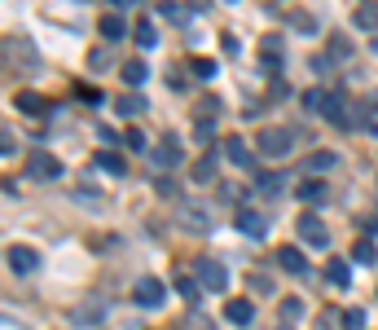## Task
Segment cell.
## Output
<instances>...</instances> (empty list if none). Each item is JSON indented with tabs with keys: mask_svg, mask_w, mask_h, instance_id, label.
<instances>
[{
	"mask_svg": "<svg viewBox=\"0 0 378 330\" xmlns=\"http://www.w3.org/2000/svg\"><path fill=\"white\" fill-rule=\"evenodd\" d=\"M194 277L203 282V291H224V286H229L224 264H220V260H211V256H198V260H194Z\"/></svg>",
	"mask_w": 378,
	"mask_h": 330,
	"instance_id": "6da1fadb",
	"label": "cell"
},
{
	"mask_svg": "<svg viewBox=\"0 0 378 330\" xmlns=\"http://www.w3.org/2000/svg\"><path fill=\"white\" fill-rule=\"evenodd\" d=\"M290 145H295V132L290 128H264V132H259V154H264V159L290 154Z\"/></svg>",
	"mask_w": 378,
	"mask_h": 330,
	"instance_id": "7a4b0ae2",
	"label": "cell"
},
{
	"mask_svg": "<svg viewBox=\"0 0 378 330\" xmlns=\"http://www.w3.org/2000/svg\"><path fill=\"white\" fill-rule=\"evenodd\" d=\"M180 159H185V145H180V137H163L158 145H154V168H163V172H172V168H180Z\"/></svg>",
	"mask_w": 378,
	"mask_h": 330,
	"instance_id": "3957f363",
	"label": "cell"
},
{
	"mask_svg": "<svg viewBox=\"0 0 378 330\" xmlns=\"http://www.w3.org/2000/svg\"><path fill=\"white\" fill-rule=\"evenodd\" d=\"M295 234H299L308 246H325V242H330V229H325V220H321V216H312V211L295 220Z\"/></svg>",
	"mask_w": 378,
	"mask_h": 330,
	"instance_id": "277c9868",
	"label": "cell"
},
{
	"mask_svg": "<svg viewBox=\"0 0 378 330\" xmlns=\"http://www.w3.org/2000/svg\"><path fill=\"white\" fill-rule=\"evenodd\" d=\"M133 300L141 308H163V300H168V291H163L158 277H137V286H133Z\"/></svg>",
	"mask_w": 378,
	"mask_h": 330,
	"instance_id": "5b68a950",
	"label": "cell"
},
{
	"mask_svg": "<svg viewBox=\"0 0 378 330\" xmlns=\"http://www.w3.org/2000/svg\"><path fill=\"white\" fill-rule=\"evenodd\" d=\"M27 172L36 176V180H58V176H62V163H58L53 154H44V150H36V154L27 159Z\"/></svg>",
	"mask_w": 378,
	"mask_h": 330,
	"instance_id": "8992f818",
	"label": "cell"
},
{
	"mask_svg": "<svg viewBox=\"0 0 378 330\" xmlns=\"http://www.w3.org/2000/svg\"><path fill=\"white\" fill-rule=\"evenodd\" d=\"M234 225L242 229L246 238H259V242H264V234H269V220L259 216V211H251V207H238V216H234Z\"/></svg>",
	"mask_w": 378,
	"mask_h": 330,
	"instance_id": "52a82bcc",
	"label": "cell"
},
{
	"mask_svg": "<svg viewBox=\"0 0 378 330\" xmlns=\"http://www.w3.org/2000/svg\"><path fill=\"white\" fill-rule=\"evenodd\" d=\"M259 62H264L269 75L282 71V36H264V40H259Z\"/></svg>",
	"mask_w": 378,
	"mask_h": 330,
	"instance_id": "ba28073f",
	"label": "cell"
},
{
	"mask_svg": "<svg viewBox=\"0 0 378 330\" xmlns=\"http://www.w3.org/2000/svg\"><path fill=\"white\" fill-rule=\"evenodd\" d=\"M180 225H185V229H198V234H207V229L216 225V216H211L207 207H189V203H180Z\"/></svg>",
	"mask_w": 378,
	"mask_h": 330,
	"instance_id": "9c48e42d",
	"label": "cell"
},
{
	"mask_svg": "<svg viewBox=\"0 0 378 330\" xmlns=\"http://www.w3.org/2000/svg\"><path fill=\"white\" fill-rule=\"evenodd\" d=\"M365 119H370L365 102H356V97H348V106H343V114H339V128H348V132H360V128H365Z\"/></svg>",
	"mask_w": 378,
	"mask_h": 330,
	"instance_id": "30bf717a",
	"label": "cell"
},
{
	"mask_svg": "<svg viewBox=\"0 0 378 330\" xmlns=\"http://www.w3.org/2000/svg\"><path fill=\"white\" fill-rule=\"evenodd\" d=\"M277 264H282L290 277H308V256L299 251V246H282V251H277Z\"/></svg>",
	"mask_w": 378,
	"mask_h": 330,
	"instance_id": "8fae6325",
	"label": "cell"
},
{
	"mask_svg": "<svg viewBox=\"0 0 378 330\" xmlns=\"http://www.w3.org/2000/svg\"><path fill=\"white\" fill-rule=\"evenodd\" d=\"M9 269L13 273H36L40 269V256L31 246H9Z\"/></svg>",
	"mask_w": 378,
	"mask_h": 330,
	"instance_id": "7c38bea8",
	"label": "cell"
},
{
	"mask_svg": "<svg viewBox=\"0 0 378 330\" xmlns=\"http://www.w3.org/2000/svg\"><path fill=\"white\" fill-rule=\"evenodd\" d=\"M224 154H229V163H234V168H255V154L246 150L242 137H229V141H224Z\"/></svg>",
	"mask_w": 378,
	"mask_h": 330,
	"instance_id": "4fadbf2b",
	"label": "cell"
},
{
	"mask_svg": "<svg viewBox=\"0 0 378 330\" xmlns=\"http://www.w3.org/2000/svg\"><path fill=\"white\" fill-rule=\"evenodd\" d=\"M224 317L234 322V326H251L255 304H251V300H229V304H224Z\"/></svg>",
	"mask_w": 378,
	"mask_h": 330,
	"instance_id": "5bb4252c",
	"label": "cell"
},
{
	"mask_svg": "<svg viewBox=\"0 0 378 330\" xmlns=\"http://www.w3.org/2000/svg\"><path fill=\"white\" fill-rule=\"evenodd\" d=\"M176 291H180V300H185L189 308H198V300H203V282H198V277L180 273V277H176Z\"/></svg>",
	"mask_w": 378,
	"mask_h": 330,
	"instance_id": "9a60e30c",
	"label": "cell"
},
{
	"mask_svg": "<svg viewBox=\"0 0 378 330\" xmlns=\"http://www.w3.org/2000/svg\"><path fill=\"white\" fill-rule=\"evenodd\" d=\"M93 163H97L102 172H110V176H123V172H128L123 154H114V150H97V154H93Z\"/></svg>",
	"mask_w": 378,
	"mask_h": 330,
	"instance_id": "2e32d148",
	"label": "cell"
},
{
	"mask_svg": "<svg viewBox=\"0 0 378 330\" xmlns=\"http://www.w3.org/2000/svg\"><path fill=\"white\" fill-rule=\"evenodd\" d=\"M304 168L321 176V172H330V168H339V154H335V150H317V154H308V159H304Z\"/></svg>",
	"mask_w": 378,
	"mask_h": 330,
	"instance_id": "e0dca14e",
	"label": "cell"
},
{
	"mask_svg": "<svg viewBox=\"0 0 378 330\" xmlns=\"http://www.w3.org/2000/svg\"><path fill=\"white\" fill-rule=\"evenodd\" d=\"M97 27H102V36H106V40H119V36H123V31H128V22L119 18V13H106V18H102V22H97Z\"/></svg>",
	"mask_w": 378,
	"mask_h": 330,
	"instance_id": "ac0fdd59",
	"label": "cell"
},
{
	"mask_svg": "<svg viewBox=\"0 0 378 330\" xmlns=\"http://www.w3.org/2000/svg\"><path fill=\"white\" fill-rule=\"evenodd\" d=\"M325 277H330L335 286H348V282H352V273H348V260H330V264H325Z\"/></svg>",
	"mask_w": 378,
	"mask_h": 330,
	"instance_id": "d6986e66",
	"label": "cell"
},
{
	"mask_svg": "<svg viewBox=\"0 0 378 330\" xmlns=\"http://www.w3.org/2000/svg\"><path fill=\"white\" fill-rule=\"evenodd\" d=\"M145 75H150V66L145 62H123V84H145Z\"/></svg>",
	"mask_w": 378,
	"mask_h": 330,
	"instance_id": "ffe728a7",
	"label": "cell"
},
{
	"mask_svg": "<svg viewBox=\"0 0 378 330\" xmlns=\"http://www.w3.org/2000/svg\"><path fill=\"white\" fill-rule=\"evenodd\" d=\"M114 110H119L123 119H133V114L145 110V97H119V102H114Z\"/></svg>",
	"mask_w": 378,
	"mask_h": 330,
	"instance_id": "44dd1931",
	"label": "cell"
},
{
	"mask_svg": "<svg viewBox=\"0 0 378 330\" xmlns=\"http://www.w3.org/2000/svg\"><path fill=\"white\" fill-rule=\"evenodd\" d=\"M299 198H304V203H321V198H325V180H304Z\"/></svg>",
	"mask_w": 378,
	"mask_h": 330,
	"instance_id": "7402d4cb",
	"label": "cell"
},
{
	"mask_svg": "<svg viewBox=\"0 0 378 330\" xmlns=\"http://www.w3.org/2000/svg\"><path fill=\"white\" fill-rule=\"evenodd\" d=\"M133 36H137V44H141V48H154V44H158V31H154V22H137V31H133Z\"/></svg>",
	"mask_w": 378,
	"mask_h": 330,
	"instance_id": "603a6c76",
	"label": "cell"
},
{
	"mask_svg": "<svg viewBox=\"0 0 378 330\" xmlns=\"http://www.w3.org/2000/svg\"><path fill=\"white\" fill-rule=\"evenodd\" d=\"M290 27L299 31V36H317V18H312V13H290Z\"/></svg>",
	"mask_w": 378,
	"mask_h": 330,
	"instance_id": "cb8c5ba5",
	"label": "cell"
},
{
	"mask_svg": "<svg viewBox=\"0 0 378 330\" xmlns=\"http://www.w3.org/2000/svg\"><path fill=\"white\" fill-rule=\"evenodd\" d=\"M299 97H304L308 110H325V102H330V93H321V88H308V93H299Z\"/></svg>",
	"mask_w": 378,
	"mask_h": 330,
	"instance_id": "d4e9b609",
	"label": "cell"
},
{
	"mask_svg": "<svg viewBox=\"0 0 378 330\" xmlns=\"http://www.w3.org/2000/svg\"><path fill=\"white\" fill-rule=\"evenodd\" d=\"M325 48H330V58H352V40L348 36H330Z\"/></svg>",
	"mask_w": 378,
	"mask_h": 330,
	"instance_id": "484cf974",
	"label": "cell"
},
{
	"mask_svg": "<svg viewBox=\"0 0 378 330\" xmlns=\"http://www.w3.org/2000/svg\"><path fill=\"white\" fill-rule=\"evenodd\" d=\"M18 110H22V114H40V110H44V102H40L36 93H18Z\"/></svg>",
	"mask_w": 378,
	"mask_h": 330,
	"instance_id": "4316f807",
	"label": "cell"
},
{
	"mask_svg": "<svg viewBox=\"0 0 378 330\" xmlns=\"http://www.w3.org/2000/svg\"><path fill=\"white\" fill-rule=\"evenodd\" d=\"M185 330H216V326H211V317H207V312L189 308V317H185Z\"/></svg>",
	"mask_w": 378,
	"mask_h": 330,
	"instance_id": "83f0119b",
	"label": "cell"
},
{
	"mask_svg": "<svg viewBox=\"0 0 378 330\" xmlns=\"http://www.w3.org/2000/svg\"><path fill=\"white\" fill-rule=\"evenodd\" d=\"M189 71L198 75V79H211V75H216V62H211V58H194V62H189Z\"/></svg>",
	"mask_w": 378,
	"mask_h": 330,
	"instance_id": "f1b7e54d",
	"label": "cell"
},
{
	"mask_svg": "<svg viewBox=\"0 0 378 330\" xmlns=\"http://www.w3.org/2000/svg\"><path fill=\"white\" fill-rule=\"evenodd\" d=\"M211 176H216V159H198V163H194V180H211Z\"/></svg>",
	"mask_w": 378,
	"mask_h": 330,
	"instance_id": "f546056e",
	"label": "cell"
},
{
	"mask_svg": "<svg viewBox=\"0 0 378 330\" xmlns=\"http://www.w3.org/2000/svg\"><path fill=\"white\" fill-rule=\"evenodd\" d=\"M216 110H220L216 97H203V102H198V124H211V119H216Z\"/></svg>",
	"mask_w": 378,
	"mask_h": 330,
	"instance_id": "4dcf8cb0",
	"label": "cell"
},
{
	"mask_svg": "<svg viewBox=\"0 0 378 330\" xmlns=\"http://www.w3.org/2000/svg\"><path fill=\"white\" fill-rule=\"evenodd\" d=\"M356 27H378V5H360L356 9Z\"/></svg>",
	"mask_w": 378,
	"mask_h": 330,
	"instance_id": "1f68e13d",
	"label": "cell"
},
{
	"mask_svg": "<svg viewBox=\"0 0 378 330\" xmlns=\"http://www.w3.org/2000/svg\"><path fill=\"white\" fill-rule=\"evenodd\" d=\"M282 317L286 322H304V304L299 300H282Z\"/></svg>",
	"mask_w": 378,
	"mask_h": 330,
	"instance_id": "d6a6232c",
	"label": "cell"
},
{
	"mask_svg": "<svg viewBox=\"0 0 378 330\" xmlns=\"http://www.w3.org/2000/svg\"><path fill=\"white\" fill-rule=\"evenodd\" d=\"M343 326H348V330H360V326H365V312H360V308H348V312H343Z\"/></svg>",
	"mask_w": 378,
	"mask_h": 330,
	"instance_id": "836d02e7",
	"label": "cell"
},
{
	"mask_svg": "<svg viewBox=\"0 0 378 330\" xmlns=\"http://www.w3.org/2000/svg\"><path fill=\"white\" fill-rule=\"evenodd\" d=\"M360 264H374V242H356V251H352Z\"/></svg>",
	"mask_w": 378,
	"mask_h": 330,
	"instance_id": "e575fe53",
	"label": "cell"
},
{
	"mask_svg": "<svg viewBox=\"0 0 378 330\" xmlns=\"http://www.w3.org/2000/svg\"><path fill=\"white\" fill-rule=\"evenodd\" d=\"M79 102H84V106H102V93H97V88H79Z\"/></svg>",
	"mask_w": 378,
	"mask_h": 330,
	"instance_id": "d590c367",
	"label": "cell"
},
{
	"mask_svg": "<svg viewBox=\"0 0 378 330\" xmlns=\"http://www.w3.org/2000/svg\"><path fill=\"white\" fill-rule=\"evenodd\" d=\"M259 190H264V194H277V190H282V176H259Z\"/></svg>",
	"mask_w": 378,
	"mask_h": 330,
	"instance_id": "8d00e7d4",
	"label": "cell"
},
{
	"mask_svg": "<svg viewBox=\"0 0 378 330\" xmlns=\"http://www.w3.org/2000/svg\"><path fill=\"white\" fill-rule=\"evenodd\" d=\"M154 190H158L163 198H176V180H168V176H163V180H154Z\"/></svg>",
	"mask_w": 378,
	"mask_h": 330,
	"instance_id": "74e56055",
	"label": "cell"
},
{
	"mask_svg": "<svg viewBox=\"0 0 378 330\" xmlns=\"http://www.w3.org/2000/svg\"><path fill=\"white\" fill-rule=\"evenodd\" d=\"M251 291L255 295H273V282H269V277H251Z\"/></svg>",
	"mask_w": 378,
	"mask_h": 330,
	"instance_id": "f35d334b",
	"label": "cell"
},
{
	"mask_svg": "<svg viewBox=\"0 0 378 330\" xmlns=\"http://www.w3.org/2000/svg\"><path fill=\"white\" fill-rule=\"evenodd\" d=\"M88 62H93V71H106V66H110V58H106V53H102V48H97V53H93V58H88Z\"/></svg>",
	"mask_w": 378,
	"mask_h": 330,
	"instance_id": "ab89813d",
	"label": "cell"
},
{
	"mask_svg": "<svg viewBox=\"0 0 378 330\" xmlns=\"http://www.w3.org/2000/svg\"><path fill=\"white\" fill-rule=\"evenodd\" d=\"M163 13H168L172 22H185V9H180V5H163Z\"/></svg>",
	"mask_w": 378,
	"mask_h": 330,
	"instance_id": "60d3db41",
	"label": "cell"
},
{
	"mask_svg": "<svg viewBox=\"0 0 378 330\" xmlns=\"http://www.w3.org/2000/svg\"><path fill=\"white\" fill-rule=\"evenodd\" d=\"M220 44H224V53H229V58H234V53H238V48H242V44H238V36H224Z\"/></svg>",
	"mask_w": 378,
	"mask_h": 330,
	"instance_id": "b9f144b4",
	"label": "cell"
},
{
	"mask_svg": "<svg viewBox=\"0 0 378 330\" xmlns=\"http://www.w3.org/2000/svg\"><path fill=\"white\" fill-rule=\"evenodd\" d=\"M194 137H198V141L207 145V141H211V124H198V128H194Z\"/></svg>",
	"mask_w": 378,
	"mask_h": 330,
	"instance_id": "7bdbcfd3",
	"label": "cell"
},
{
	"mask_svg": "<svg viewBox=\"0 0 378 330\" xmlns=\"http://www.w3.org/2000/svg\"><path fill=\"white\" fill-rule=\"evenodd\" d=\"M189 5H194V9H207V0H189Z\"/></svg>",
	"mask_w": 378,
	"mask_h": 330,
	"instance_id": "ee69618b",
	"label": "cell"
},
{
	"mask_svg": "<svg viewBox=\"0 0 378 330\" xmlns=\"http://www.w3.org/2000/svg\"><path fill=\"white\" fill-rule=\"evenodd\" d=\"M370 48H374V53H378V40H374V44H370Z\"/></svg>",
	"mask_w": 378,
	"mask_h": 330,
	"instance_id": "f6af8a7d",
	"label": "cell"
}]
</instances>
